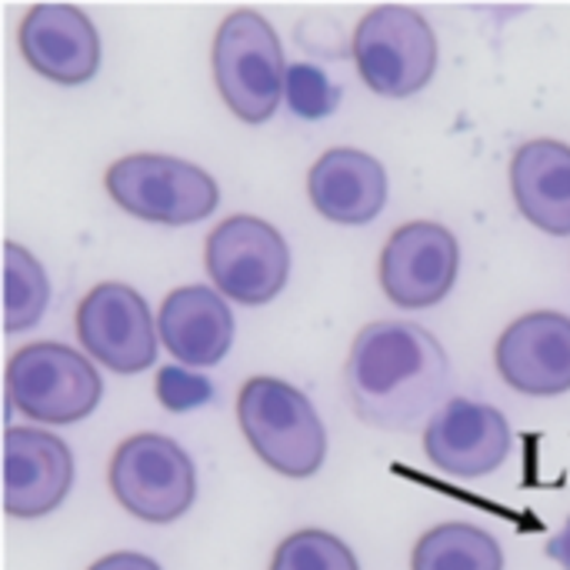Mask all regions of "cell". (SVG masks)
<instances>
[{
    "mask_svg": "<svg viewBox=\"0 0 570 570\" xmlns=\"http://www.w3.org/2000/svg\"><path fill=\"white\" fill-rule=\"evenodd\" d=\"M344 391L364 424L407 431L448 401L451 361L428 327L374 321L351 344Z\"/></svg>",
    "mask_w": 570,
    "mask_h": 570,
    "instance_id": "obj_1",
    "label": "cell"
},
{
    "mask_svg": "<svg viewBox=\"0 0 570 570\" xmlns=\"http://www.w3.org/2000/svg\"><path fill=\"white\" fill-rule=\"evenodd\" d=\"M284 100L304 120H321L337 110L341 87L314 63H291L284 80Z\"/></svg>",
    "mask_w": 570,
    "mask_h": 570,
    "instance_id": "obj_21",
    "label": "cell"
},
{
    "mask_svg": "<svg viewBox=\"0 0 570 570\" xmlns=\"http://www.w3.org/2000/svg\"><path fill=\"white\" fill-rule=\"evenodd\" d=\"M271 570H361V564L337 534L304 528L277 544Z\"/></svg>",
    "mask_w": 570,
    "mask_h": 570,
    "instance_id": "obj_20",
    "label": "cell"
},
{
    "mask_svg": "<svg viewBox=\"0 0 570 570\" xmlns=\"http://www.w3.org/2000/svg\"><path fill=\"white\" fill-rule=\"evenodd\" d=\"M157 337L184 367H214L230 354L234 311L217 287H177L157 311Z\"/></svg>",
    "mask_w": 570,
    "mask_h": 570,
    "instance_id": "obj_15",
    "label": "cell"
},
{
    "mask_svg": "<svg viewBox=\"0 0 570 570\" xmlns=\"http://www.w3.org/2000/svg\"><path fill=\"white\" fill-rule=\"evenodd\" d=\"M50 304V277L43 264L20 244H3V331L20 334L40 324Z\"/></svg>",
    "mask_w": 570,
    "mask_h": 570,
    "instance_id": "obj_19",
    "label": "cell"
},
{
    "mask_svg": "<svg viewBox=\"0 0 570 570\" xmlns=\"http://www.w3.org/2000/svg\"><path fill=\"white\" fill-rule=\"evenodd\" d=\"M237 424L250 451L281 478H314L327 461V428L304 391L281 377H250L237 394Z\"/></svg>",
    "mask_w": 570,
    "mask_h": 570,
    "instance_id": "obj_2",
    "label": "cell"
},
{
    "mask_svg": "<svg viewBox=\"0 0 570 570\" xmlns=\"http://www.w3.org/2000/svg\"><path fill=\"white\" fill-rule=\"evenodd\" d=\"M70 448L40 428H10L3 434V511L17 521L53 514L73 488Z\"/></svg>",
    "mask_w": 570,
    "mask_h": 570,
    "instance_id": "obj_14",
    "label": "cell"
},
{
    "mask_svg": "<svg viewBox=\"0 0 570 570\" xmlns=\"http://www.w3.org/2000/svg\"><path fill=\"white\" fill-rule=\"evenodd\" d=\"M107 484L117 504L147 524H174L197 501L190 454L164 434H130L110 458Z\"/></svg>",
    "mask_w": 570,
    "mask_h": 570,
    "instance_id": "obj_7",
    "label": "cell"
},
{
    "mask_svg": "<svg viewBox=\"0 0 570 570\" xmlns=\"http://www.w3.org/2000/svg\"><path fill=\"white\" fill-rule=\"evenodd\" d=\"M514 434L508 417L471 397H448L424 428L428 461L461 481L494 474L511 454Z\"/></svg>",
    "mask_w": 570,
    "mask_h": 570,
    "instance_id": "obj_11",
    "label": "cell"
},
{
    "mask_svg": "<svg viewBox=\"0 0 570 570\" xmlns=\"http://www.w3.org/2000/svg\"><path fill=\"white\" fill-rule=\"evenodd\" d=\"M104 187L120 210L164 227L200 224L220 204L217 180L174 154H127L107 167Z\"/></svg>",
    "mask_w": 570,
    "mask_h": 570,
    "instance_id": "obj_5",
    "label": "cell"
},
{
    "mask_svg": "<svg viewBox=\"0 0 570 570\" xmlns=\"http://www.w3.org/2000/svg\"><path fill=\"white\" fill-rule=\"evenodd\" d=\"M544 551H548V558H551V561H558L561 568L570 570V518L564 521V528L548 541V548H544Z\"/></svg>",
    "mask_w": 570,
    "mask_h": 570,
    "instance_id": "obj_24",
    "label": "cell"
},
{
    "mask_svg": "<svg viewBox=\"0 0 570 570\" xmlns=\"http://www.w3.org/2000/svg\"><path fill=\"white\" fill-rule=\"evenodd\" d=\"M461 274V244L451 227L438 220L401 224L377 261V281L391 304L424 311L441 304Z\"/></svg>",
    "mask_w": 570,
    "mask_h": 570,
    "instance_id": "obj_9",
    "label": "cell"
},
{
    "mask_svg": "<svg viewBox=\"0 0 570 570\" xmlns=\"http://www.w3.org/2000/svg\"><path fill=\"white\" fill-rule=\"evenodd\" d=\"M351 57L361 80L391 100L421 94L441 60L438 33L428 17L404 3H384L357 20L351 37Z\"/></svg>",
    "mask_w": 570,
    "mask_h": 570,
    "instance_id": "obj_4",
    "label": "cell"
},
{
    "mask_svg": "<svg viewBox=\"0 0 570 570\" xmlns=\"http://www.w3.org/2000/svg\"><path fill=\"white\" fill-rule=\"evenodd\" d=\"M494 367L508 387L528 397H561L570 391V314L528 311L511 321L494 344Z\"/></svg>",
    "mask_w": 570,
    "mask_h": 570,
    "instance_id": "obj_12",
    "label": "cell"
},
{
    "mask_svg": "<svg viewBox=\"0 0 570 570\" xmlns=\"http://www.w3.org/2000/svg\"><path fill=\"white\" fill-rule=\"evenodd\" d=\"M87 570H164L154 558L147 554H137V551H117V554H107L100 561H94Z\"/></svg>",
    "mask_w": 570,
    "mask_h": 570,
    "instance_id": "obj_23",
    "label": "cell"
},
{
    "mask_svg": "<svg viewBox=\"0 0 570 570\" xmlns=\"http://www.w3.org/2000/svg\"><path fill=\"white\" fill-rule=\"evenodd\" d=\"M204 267L227 301L264 307L287 287L291 247L271 220L234 214L207 234Z\"/></svg>",
    "mask_w": 570,
    "mask_h": 570,
    "instance_id": "obj_8",
    "label": "cell"
},
{
    "mask_svg": "<svg viewBox=\"0 0 570 570\" xmlns=\"http://www.w3.org/2000/svg\"><path fill=\"white\" fill-rule=\"evenodd\" d=\"M511 197L528 224L551 237L570 234V144L528 140L511 157Z\"/></svg>",
    "mask_w": 570,
    "mask_h": 570,
    "instance_id": "obj_17",
    "label": "cell"
},
{
    "mask_svg": "<svg viewBox=\"0 0 570 570\" xmlns=\"http://www.w3.org/2000/svg\"><path fill=\"white\" fill-rule=\"evenodd\" d=\"M73 331L80 347L114 374H144L157 364V321L130 284H97L80 301Z\"/></svg>",
    "mask_w": 570,
    "mask_h": 570,
    "instance_id": "obj_10",
    "label": "cell"
},
{
    "mask_svg": "<svg viewBox=\"0 0 570 570\" xmlns=\"http://www.w3.org/2000/svg\"><path fill=\"white\" fill-rule=\"evenodd\" d=\"M387 170L384 164L357 147H331L307 174V197L314 210L344 227L371 224L387 207Z\"/></svg>",
    "mask_w": 570,
    "mask_h": 570,
    "instance_id": "obj_16",
    "label": "cell"
},
{
    "mask_svg": "<svg viewBox=\"0 0 570 570\" xmlns=\"http://www.w3.org/2000/svg\"><path fill=\"white\" fill-rule=\"evenodd\" d=\"M17 47L33 73L60 87H80L100 70V33L73 3H37L17 27Z\"/></svg>",
    "mask_w": 570,
    "mask_h": 570,
    "instance_id": "obj_13",
    "label": "cell"
},
{
    "mask_svg": "<svg viewBox=\"0 0 570 570\" xmlns=\"http://www.w3.org/2000/svg\"><path fill=\"white\" fill-rule=\"evenodd\" d=\"M411 570H504V551L484 528L448 521L421 534Z\"/></svg>",
    "mask_w": 570,
    "mask_h": 570,
    "instance_id": "obj_18",
    "label": "cell"
},
{
    "mask_svg": "<svg viewBox=\"0 0 570 570\" xmlns=\"http://www.w3.org/2000/svg\"><path fill=\"white\" fill-rule=\"evenodd\" d=\"M210 70L220 100L244 124H267L287 80V60L274 23L257 10H234L220 20L210 47Z\"/></svg>",
    "mask_w": 570,
    "mask_h": 570,
    "instance_id": "obj_3",
    "label": "cell"
},
{
    "mask_svg": "<svg viewBox=\"0 0 570 570\" xmlns=\"http://www.w3.org/2000/svg\"><path fill=\"white\" fill-rule=\"evenodd\" d=\"M154 394H157V401H160L167 411L184 414V411H197V407H204V404L214 397V387H210V381H207V377L190 374L187 367L170 364V367H160V371H157Z\"/></svg>",
    "mask_w": 570,
    "mask_h": 570,
    "instance_id": "obj_22",
    "label": "cell"
},
{
    "mask_svg": "<svg viewBox=\"0 0 570 570\" xmlns=\"http://www.w3.org/2000/svg\"><path fill=\"white\" fill-rule=\"evenodd\" d=\"M7 401L37 424L67 428L97 411L104 381L97 367L67 344L40 341L20 347L3 371Z\"/></svg>",
    "mask_w": 570,
    "mask_h": 570,
    "instance_id": "obj_6",
    "label": "cell"
}]
</instances>
